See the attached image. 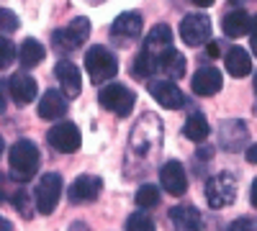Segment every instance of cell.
I'll return each mask as SVG.
<instances>
[{
	"label": "cell",
	"instance_id": "36",
	"mask_svg": "<svg viewBox=\"0 0 257 231\" xmlns=\"http://www.w3.org/2000/svg\"><path fill=\"white\" fill-rule=\"evenodd\" d=\"M244 157H247V162L257 164V144H252V146H249V149L244 152Z\"/></svg>",
	"mask_w": 257,
	"mask_h": 231
},
{
	"label": "cell",
	"instance_id": "3",
	"mask_svg": "<svg viewBox=\"0 0 257 231\" xmlns=\"http://www.w3.org/2000/svg\"><path fill=\"white\" fill-rule=\"evenodd\" d=\"M85 70H88L93 85H103V82H108L111 77H116L118 62L108 49L98 44V47H90L88 54H85Z\"/></svg>",
	"mask_w": 257,
	"mask_h": 231
},
{
	"label": "cell",
	"instance_id": "4",
	"mask_svg": "<svg viewBox=\"0 0 257 231\" xmlns=\"http://www.w3.org/2000/svg\"><path fill=\"white\" fill-rule=\"evenodd\" d=\"M98 103H100L105 111L116 113L118 118H126L128 113H132V108H134L137 95H134V90H128L126 85H118V82H113V85H103V88H100Z\"/></svg>",
	"mask_w": 257,
	"mask_h": 231
},
{
	"label": "cell",
	"instance_id": "1",
	"mask_svg": "<svg viewBox=\"0 0 257 231\" xmlns=\"http://www.w3.org/2000/svg\"><path fill=\"white\" fill-rule=\"evenodd\" d=\"M8 164H11V177L18 182H26L36 175L39 170V149L29 139H18L11 152H8Z\"/></svg>",
	"mask_w": 257,
	"mask_h": 231
},
{
	"label": "cell",
	"instance_id": "37",
	"mask_svg": "<svg viewBox=\"0 0 257 231\" xmlns=\"http://www.w3.org/2000/svg\"><path fill=\"white\" fill-rule=\"evenodd\" d=\"M249 200H252V205L257 208V180H254L252 187H249Z\"/></svg>",
	"mask_w": 257,
	"mask_h": 231
},
{
	"label": "cell",
	"instance_id": "14",
	"mask_svg": "<svg viewBox=\"0 0 257 231\" xmlns=\"http://www.w3.org/2000/svg\"><path fill=\"white\" fill-rule=\"evenodd\" d=\"M221 85H224V80H221V72L216 67H201L193 75V93L196 95L211 98L221 90Z\"/></svg>",
	"mask_w": 257,
	"mask_h": 231
},
{
	"label": "cell",
	"instance_id": "17",
	"mask_svg": "<svg viewBox=\"0 0 257 231\" xmlns=\"http://www.w3.org/2000/svg\"><path fill=\"white\" fill-rule=\"evenodd\" d=\"M8 90H11V95H13V100L18 103V106H26V103H31L36 98V80L26 72H18V75L11 77Z\"/></svg>",
	"mask_w": 257,
	"mask_h": 231
},
{
	"label": "cell",
	"instance_id": "16",
	"mask_svg": "<svg viewBox=\"0 0 257 231\" xmlns=\"http://www.w3.org/2000/svg\"><path fill=\"white\" fill-rule=\"evenodd\" d=\"M111 34L121 41H128V39H137L142 34V16L137 11H126L121 16H116V21L111 24Z\"/></svg>",
	"mask_w": 257,
	"mask_h": 231
},
{
	"label": "cell",
	"instance_id": "42",
	"mask_svg": "<svg viewBox=\"0 0 257 231\" xmlns=\"http://www.w3.org/2000/svg\"><path fill=\"white\" fill-rule=\"evenodd\" d=\"M0 157H3V139H0Z\"/></svg>",
	"mask_w": 257,
	"mask_h": 231
},
{
	"label": "cell",
	"instance_id": "43",
	"mask_svg": "<svg viewBox=\"0 0 257 231\" xmlns=\"http://www.w3.org/2000/svg\"><path fill=\"white\" fill-rule=\"evenodd\" d=\"M254 93H257V75H254Z\"/></svg>",
	"mask_w": 257,
	"mask_h": 231
},
{
	"label": "cell",
	"instance_id": "13",
	"mask_svg": "<svg viewBox=\"0 0 257 231\" xmlns=\"http://www.w3.org/2000/svg\"><path fill=\"white\" fill-rule=\"evenodd\" d=\"M54 77L59 80L62 93L67 95V98H77V95H80V90H82V77H80V70L72 65V62H67V59L57 62Z\"/></svg>",
	"mask_w": 257,
	"mask_h": 231
},
{
	"label": "cell",
	"instance_id": "30",
	"mask_svg": "<svg viewBox=\"0 0 257 231\" xmlns=\"http://www.w3.org/2000/svg\"><path fill=\"white\" fill-rule=\"evenodd\" d=\"M18 29V16L13 11H6V8H0V31H6V34H13Z\"/></svg>",
	"mask_w": 257,
	"mask_h": 231
},
{
	"label": "cell",
	"instance_id": "19",
	"mask_svg": "<svg viewBox=\"0 0 257 231\" xmlns=\"http://www.w3.org/2000/svg\"><path fill=\"white\" fill-rule=\"evenodd\" d=\"M64 111H67V100H64L62 93L57 90H47L39 100V116L44 121H54V118H62Z\"/></svg>",
	"mask_w": 257,
	"mask_h": 231
},
{
	"label": "cell",
	"instance_id": "12",
	"mask_svg": "<svg viewBox=\"0 0 257 231\" xmlns=\"http://www.w3.org/2000/svg\"><path fill=\"white\" fill-rule=\"evenodd\" d=\"M100 190H103V180L100 177H95V175H80L70 185L67 195H70L72 203H93L100 195Z\"/></svg>",
	"mask_w": 257,
	"mask_h": 231
},
{
	"label": "cell",
	"instance_id": "33",
	"mask_svg": "<svg viewBox=\"0 0 257 231\" xmlns=\"http://www.w3.org/2000/svg\"><path fill=\"white\" fill-rule=\"evenodd\" d=\"M249 44H252V54L257 57V16L249 21Z\"/></svg>",
	"mask_w": 257,
	"mask_h": 231
},
{
	"label": "cell",
	"instance_id": "10",
	"mask_svg": "<svg viewBox=\"0 0 257 231\" xmlns=\"http://www.w3.org/2000/svg\"><path fill=\"white\" fill-rule=\"evenodd\" d=\"M147 90L152 93V98L160 103L162 108H167V111H178V108L185 106V98H183L180 88L173 85L170 80H149Z\"/></svg>",
	"mask_w": 257,
	"mask_h": 231
},
{
	"label": "cell",
	"instance_id": "9",
	"mask_svg": "<svg viewBox=\"0 0 257 231\" xmlns=\"http://www.w3.org/2000/svg\"><path fill=\"white\" fill-rule=\"evenodd\" d=\"M49 144L54 146V149L59 154H72L80 149L82 144V136H80V129L72 123V121H64V123H57L49 129Z\"/></svg>",
	"mask_w": 257,
	"mask_h": 231
},
{
	"label": "cell",
	"instance_id": "32",
	"mask_svg": "<svg viewBox=\"0 0 257 231\" xmlns=\"http://www.w3.org/2000/svg\"><path fill=\"white\" fill-rule=\"evenodd\" d=\"M229 231H254V223L249 218H237L229 223Z\"/></svg>",
	"mask_w": 257,
	"mask_h": 231
},
{
	"label": "cell",
	"instance_id": "8",
	"mask_svg": "<svg viewBox=\"0 0 257 231\" xmlns=\"http://www.w3.org/2000/svg\"><path fill=\"white\" fill-rule=\"evenodd\" d=\"M59 195H62V177L54 175V172H47L36 185V208H39V213L49 216L59 203Z\"/></svg>",
	"mask_w": 257,
	"mask_h": 231
},
{
	"label": "cell",
	"instance_id": "2",
	"mask_svg": "<svg viewBox=\"0 0 257 231\" xmlns=\"http://www.w3.org/2000/svg\"><path fill=\"white\" fill-rule=\"evenodd\" d=\"M128 144L137 154H149L157 152V146L162 144V121L155 113H144L132 129V136H128Z\"/></svg>",
	"mask_w": 257,
	"mask_h": 231
},
{
	"label": "cell",
	"instance_id": "28",
	"mask_svg": "<svg viewBox=\"0 0 257 231\" xmlns=\"http://www.w3.org/2000/svg\"><path fill=\"white\" fill-rule=\"evenodd\" d=\"M160 203V190L155 185H142L137 190V205L139 208H155Z\"/></svg>",
	"mask_w": 257,
	"mask_h": 231
},
{
	"label": "cell",
	"instance_id": "20",
	"mask_svg": "<svg viewBox=\"0 0 257 231\" xmlns=\"http://www.w3.org/2000/svg\"><path fill=\"white\" fill-rule=\"evenodd\" d=\"M224 59H226V72L231 77H247L252 72V57L242 47H231Z\"/></svg>",
	"mask_w": 257,
	"mask_h": 231
},
{
	"label": "cell",
	"instance_id": "26",
	"mask_svg": "<svg viewBox=\"0 0 257 231\" xmlns=\"http://www.w3.org/2000/svg\"><path fill=\"white\" fill-rule=\"evenodd\" d=\"M155 70H157V54L142 49V52L137 54V59H134L132 72H134L137 77H147V80H149V75H152Z\"/></svg>",
	"mask_w": 257,
	"mask_h": 231
},
{
	"label": "cell",
	"instance_id": "34",
	"mask_svg": "<svg viewBox=\"0 0 257 231\" xmlns=\"http://www.w3.org/2000/svg\"><path fill=\"white\" fill-rule=\"evenodd\" d=\"M206 44H208V47H206V52H208V57H211V59L221 54V49H219V41H206Z\"/></svg>",
	"mask_w": 257,
	"mask_h": 231
},
{
	"label": "cell",
	"instance_id": "6",
	"mask_svg": "<svg viewBox=\"0 0 257 231\" xmlns=\"http://www.w3.org/2000/svg\"><path fill=\"white\" fill-rule=\"evenodd\" d=\"M206 200L211 208H226L237 200V180L229 172L216 175L206 182Z\"/></svg>",
	"mask_w": 257,
	"mask_h": 231
},
{
	"label": "cell",
	"instance_id": "41",
	"mask_svg": "<svg viewBox=\"0 0 257 231\" xmlns=\"http://www.w3.org/2000/svg\"><path fill=\"white\" fill-rule=\"evenodd\" d=\"M0 185H3V177H0ZM3 198H6V193H3V190H0V200H3Z\"/></svg>",
	"mask_w": 257,
	"mask_h": 231
},
{
	"label": "cell",
	"instance_id": "24",
	"mask_svg": "<svg viewBox=\"0 0 257 231\" xmlns=\"http://www.w3.org/2000/svg\"><path fill=\"white\" fill-rule=\"evenodd\" d=\"M44 47H41L39 44V41L36 39H26L24 41V44H21V52H18V59H21V65H24V67H36L39 65V62L41 59H44Z\"/></svg>",
	"mask_w": 257,
	"mask_h": 231
},
{
	"label": "cell",
	"instance_id": "7",
	"mask_svg": "<svg viewBox=\"0 0 257 231\" xmlns=\"http://www.w3.org/2000/svg\"><path fill=\"white\" fill-rule=\"evenodd\" d=\"M180 39L188 47H201L211 39V18L203 13H190L180 24Z\"/></svg>",
	"mask_w": 257,
	"mask_h": 231
},
{
	"label": "cell",
	"instance_id": "39",
	"mask_svg": "<svg viewBox=\"0 0 257 231\" xmlns=\"http://www.w3.org/2000/svg\"><path fill=\"white\" fill-rule=\"evenodd\" d=\"M70 231H88V228H85V223H82V221H75Z\"/></svg>",
	"mask_w": 257,
	"mask_h": 231
},
{
	"label": "cell",
	"instance_id": "11",
	"mask_svg": "<svg viewBox=\"0 0 257 231\" xmlns=\"http://www.w3.org/2000/svg\"><path fill=\"white\" fill-rule=\"evenodd\" d=\"M160 182H162V187H165L170 195H175V198L185 195V190H188V175H185V167H183L178 159L165 162V164H162V170H160Z\"/></svg>",
	"mask_w": 257,
	"mask_h": 231
},
{
	"label": "cell",
	"instance_id": "27",
	"mask_svg": "<svg viewBox=\"0 0 257 231\" xmlns=\"http://www.w3.org/2000/svg\"><path fill=\"white\" fill-rule=\"evenodd\" d=\"M126 231H155V221L147 211H137L128 216L126 221Z\"/></svg>",
	"mask_w": 257,
	"mask_h": 231
},
{
	"label": "cell",
	"instance_id": "21",
	"mask_svg": "<svg viewBox=\"0 0 257 231\" xmlns=\"http://www.w3.org/2000/svg\"><path fill=\"white\" fill-rule=\"evenodd\" d=\"M244 141H247V129H244L242 121H226L221 126V144L226 146L229 152L242 149Z\"/></svg>",
	"mask_w": 257,
	"mask_h": 231
},
{
	"label": "cell",
	"instance_id": "22",
	"mask_svg": "<svg viewBox=\"0 0 257 231\" xmlns=\"http://www.w3.org/2000/svg\"><path fill=\"white\" fill-rule=\"evenodd\" d=\"M249 21H252V18L247 16V11L237 8V11H231V13L224 16L221 29H224V34H226L229 39H239V36H244V34L249 31Z\"/></svg>",
	"mask_w": 257,
	"mask_h": 231
},
{
	"label": "cell",
	"instance_id": "25",
	"mask_svg": "<svg viewBox=\"0 0 257 231\" xmlns=\"http://www.w3.org/2000/svg\"><path fill=\"white\" fill-rule=\"evenodd\" d=\"M185 136L190 139V141H196V144H201V141H206V136H208V131H211V126H208V121L201 116V113H193L188 121H185Z\"/></svg>",
	"mask_w": 257,
	"mask_h": 231
},
{
	"label": "cell",
	"instance_id": "40",
	"mask_svg": "<svg viewBox=\"0 0 257 231\" xmlns=\"http://www.w3.org/2000/svg\"><path fill=\"white\" fill-rule=\"evenodd\" d=\"M3 108H6V100H3V95H0V113H3Z\"/></svg>",
	"mask_w": 257,
	"mask_h": 231
},
{
	"label": "cell",
	"instance_id": "15",
	"mask_svg": "<svg viewBox=\"0 0 257 231\" xmlns=\"http://www.w3.org/2000/svg\"><path fill=\"white\" fill-rule=\"evenodd\" d=\"M170 223L175 226V231H203V218L193 205L170 208Z\"/></svg>",
	"mask_w": 257,
	"mask_h": 231
},
{
	"label": "cell",
	"instance_id": "18",
	"mask_svg": "<svg viewBox=\"0 0 257 231\" xmlns=\"http://www.w3.org/2000/svg\"><path fill=\"white\" fill-rule=\"evenodd\" d=\"M157 70L165 72L170 80H180V77L185 75V57H183L178 49L167 47L165 52L157 54Z\"/></svg>",
	"mask_w": 257,
	"mask_h": 231
},
{
	"label": "cell",
	"instance_id": "38",
	"mask_svg": "<svg viewBox=\"0 0 257 231\" xmlns=\"http://www.w3.org/2000/svg\"><path fill=\"white\" fill-rule=\"evenodd\" d=\"M190 3H196L198 8H208V6H213V0H190Z\"/></svg>",
	"mask_w": 257,
	"mask_h": 231
},
{
	"label": "cell",
	"instance_id": "23",
	"mask_svg": "<svg viewBox=\"0 0 257 231\" xmlns=\"http://www.w3.org/2000/svg\"><path fill=\"white\" fill-rule=\"evenodd\" d=\"M167 47H173V31H170L167 24H157L152 31H149V36L144 41V49L152 52V54H160Z\"/></svg>",
	"mask_w": 257,
	"mask_h": 231
},
{
	"label": "cell",
	"instance_id": "29",
	"mask_svg": "<svg viewBox=\"0 0 257 231\" xmlns=\"http://www.w3.org/2000/svg\"><path fill=\"white\" fill-rule=\"evenodd\" d=\"M13 59H16V47H13V41L6 39V36H0V70L8 67Z\"/></svg>",
	"mask_w": 257,
	"mask_h": 231
},
{
	"label": "cell",
	"instance_id": "5",
	"mask_svg": "<svg viewBox=\"0 0 257 231\" xmlns=\"http://www.w3.org/2000/svg\"><path fill=\"white\" fill-rule=\"evenodd\" d=\"M90 36V21L88 18H75L72 24H67V29L54 31V49L57 52H75L80 49V44H85Z\"/></svg>",
	"mask_w": 257,
	"mask_h": 231
},
{
	"label": "cell",
	"instance_id": "44",
	"mask_svg": "<svg viewBox=\"0 0 257 231\" xmlns=\"http://www.w3.org/2000/svg\"><path fill=\"white\" fill-rule=\"evenodd\" d=\"M0 228H3V218H0Z\"/></svg>",
	"mask_w": 257,
	"mask_h": 231
},
{
	"label": "cell",
	"instance_id": "31",
	"mask_svg": "<svg viewBox=\"0 0 257 231\" xmlns=\"http://www.w3.org/2000/svg\"><path fill=\"white\" fill-rule=\"evenodd\" d=\"M13 203H16V208H18L24 216H31V211H29V193H26V190H18L16 198H13Z\"/></svg>",
	"mask_w": 257,
	"mask_h": 231
},
{
	"label": "cell",
	"instance_id": "35",
	"mask_svg": "<svg viewBox=\"0 0 257 231\" xmlns=\"http://www.w3.org/2000/svg\"><path fill=\"white\" fill-rule=\"evenodd\" d=\"M198 159H211L213 157V146H198Z\"/></svg>",
	"mask_w": 257,
	"mask_h": 231
}]
</instances>
